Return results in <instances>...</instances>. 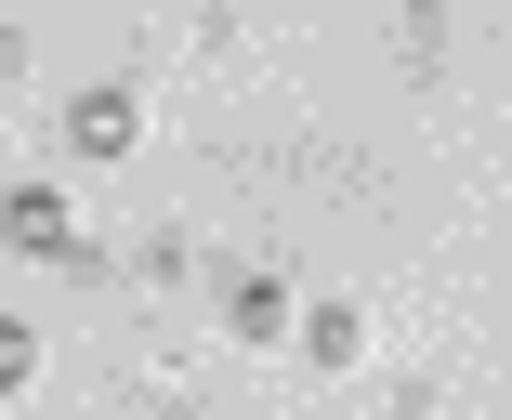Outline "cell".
I'll return each instance as SVG.
<instances>
[{"mask_svg": "<svg viewBox=\"0 0 512 420\" xmlns=\"http://www.w3.org/2000/svg\"><path fill=\"white\" fill-rule=\"evenodd\" d=\"M53 132H66V158H92V171H119V158L145 145V92H132V79H79V92L53 105Z\"/></svg>", "mask_w": 512, "mask_h": 420, "instance_id": "cell-1", "label": "cell"}, {"mask_svg": "<svg viewBox=\"0 0 512 420\" xmlns=\"http://www.w3.org/2000/svg\"><path fill=\"white\" fill-rule=\"evenodd\" d=\"M0 250H27V263H79V276H92V237H79L66 184H14V197H0Z\"/></svg>", "mask_w": 512, "mask_h": 420, "instance_id": "cell-2", "label": "cell"}, {"mask_svg": "<svg viewBox=\"0 0 512 420\" xmlns=\"http://www.w3.org/2000/svg\"><path fill=\"white\" fill-rule=\"evenodd\" d=\"M289 329H302V289L250 263V276L224 289V342H250V355H289Z\"/></svg>", "mask_w": 512, "mask_h": 420, "instance_id": "cell-3", "label": "cell"}, {"mask_svg": "<svg viewBox=\"0 0 512 420\" xmlns=\"http://www.w3.org/2000/svg\"><path fill=\"white\" fill-rule=\"evenodd\" d=\"M289 342L316 355V368H355V355H368V302H342V289H329V302H302V329H289Z\"/></svg>", "mask_w": 512, "mask_h": 420, "instance_id": "cell-4", "label": "cell"}, {"mask_svg": "<svg viewBox=\"0 0 512 420\" xmlns=\"http://www.w3.org/2000/svg\"><path fill=\"white\" fill-rule=\"evenodd\" d=\"M40 381V329H27V315H0V394H27Z\"/></svg>", "mask_w": 512, "mask_h": 420, "instance_id": "cell-5", "label": "cell"}]
</instances>
